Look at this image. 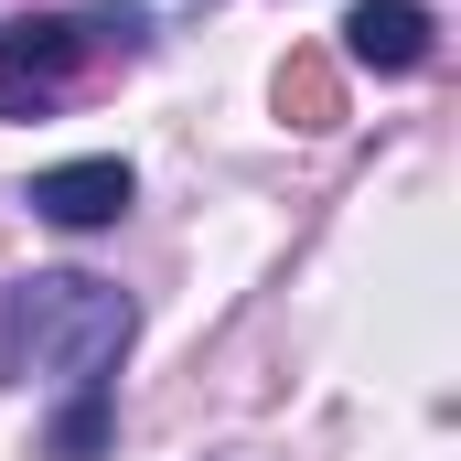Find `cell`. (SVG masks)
<instances>
[{
	"label": "cell",
	"mask_w": 461,
	"mask_h": 461,
	"mask_svg": "<svg viewBox=\"0 0 461 461\" xmlns=\"http://www.w3.org/2000/svg\"><path fill=\"white\" fill-rule=\"evenodd\" d=\"M279 118H290V129H333V118H344V86H333L322 54H290V65H279Z\"/></svg>",
	"instance_id": "cell-5"
},
{
	"label": "cell",
	"mask_w": 461,
	"mask_h": 461,
	"mask_svg": "<svg viewBox=\"0 0 461 461\" xmlns=\"http://www.w3.org/2000/svg\"><path fill=\"white\" fill-rule=\"evenodd\" d=\"M129 194H140V183H129V161H54V172H32V194H22V204H32V215H43V226H118V215H129Z\"/></svg>",
	"instance_id": "cell-3"
},
{
	"label": "cell",
	"mask_w": 461,
	"mask_h": 461,
	"mask_svg": "<svg viewBox=\"0 0 461 461\" xmlns=\"http://www.w3.org/2000/svg\"><path fill=\"white\" fill-rule=\"evenodd\" d=\"M344 54L365 76H419L429 65V11L419 0H354L344 11Z\"/></svg>",
	"instance_id": "cell-4"
},
{
	"label": "cell",
	"mask_w": 461,
	"mask_h": 461,
	"mask_svg": "<svg viewBox=\"0 0 461 461\" xmlns=\"http://www.w3.org/2000/svg\"><path fill=\"white\" fill-rule=\"evenodd\" d=\"M97 451H108V386H76L54 419V461H97Z\"/></svg>",
	"instance_id": "cell-6"
},
{
	"label": "cell",
	"mask_w": 461,
	"mask_h": 461,
	"mask_svg": "<svg viewBox=\"0 0 461 461\" xmlns=\"http://www.w3.org/2000/svg\"><path fill=\"white\" fill-rule=\"evenodd\" d=\"M140 312L108 279H76V268H43V279H11L0 290V375H32V386H108V365L129 354Z\"/></svg>",
	"instance_id": "cell-1"
},
{
	"label": "cell",
	"mask_w": 461,
	"mask_h": 461,
	"mask_svg": "<svg viewBox=\"0 0 461 461\" xmlns=\"http://www.w3.org/2000/svg\"><path fill=\"white\" fill-rule=\"evenodd\" d=\"M76 54H86V22H65V11H22V22L0 32V118L43 108V97L76 76Z\"/></svg>",
	"instance_id": "cell-2"
}]
</instances>
